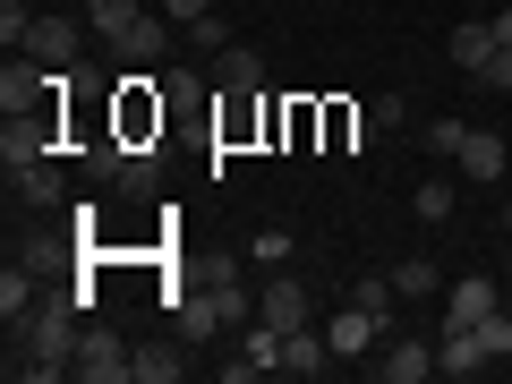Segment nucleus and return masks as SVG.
<instances>
[{
  "label": "nucleus",
  "mask_w": 512,
  "mask_h": 384,
  "mask_svg": "<svg viewBox=\"0 0 512 384\" xmlns=\"http://www.w3.org/2000/svg\"><path fill=\"white\" fill-rule=\"evenodd\" d=\"M478 316H495V282L487 274H470V282L444 291V325H478Z\"/></svg>",
  "instance_id": "13"
},
{
  "label": "nucleus",
  "mask_w": 512,
  "mask_h": 384,
  "mask_svg": "<svg viewBox=\"0 0 512 384\" xmlns=\"http://www.w3.org/2000/svg\"><path fill=\"white\" fill-rule=\"evenodd\" d=\"M188 43H197V52H231V35H222V18H197V26H188Z\"/></svg>",
  "instance_id": "24"
},
{
  "label": "nucleus",
  "mask_w": 512,
  "mask_h": 384,
  "mask_svg": "<svg viewBox=\"0 0 512 384\" xmlns=\"http://www.w3.org/2000/svg\"><path fill=\"white\" fill-rule=\"evenodd\" d=\"M367 120H376V128H402L410 103H402V94H376V103H367Z\"/></svg>",
  "instance_id": "23"
},
{
  "label": "nucleus",
  "mask_w": 512,
  "mask_h": 384,
  "mask_svg": "<svg viewBox=\"0 0 512 384\" xmlns=\"http://www.w3.org/2000/svg\"><path fill=\"white\" fill-rule=\"evenodd\" d=\"M214 86L231 94V103H256V94H265V60H256L248 43H231V52H214Z\"/></svg>",
  "instance_id": "8"
},
{
  "label": "nucleus",
  "mask_w": 512,
  "mask_h": 384,
  "mask_svg": "<svg viewBox=\"0 0 512 384\" xmlns=\"http://www.w3.org/2000/svg\"><path fill=\"white\" fill-rule=\"evenodd\" d=\"M180 333H171V342H146V350H137V376H128V384H180Z\"/></svg>",
  "instance_id": "16"
},
{
  "label": "nucleus",
  "mask_w": 512,
  "mask_h": 384,
  "mask_svg": "<svg viewBox=\"0 0 512 384\" xmlns=\"http://www.w3.org/2000/svg\"><path fill=\"white\" fill-rule=\"evenodd\" d=\"M504 231H512V188H504Z\"/></svg>",
  "instance_id": "28"
},
{
  "label": "nucleus",
  "mask_w": 512,
  "mask_h": 384,
  "mask_svg": "<svg viewBox=\"0 0 512 384\" xmlns=\"http://www.w3.org/2000/svg\"><path fill=\"white\" fill-rule=\"evenodd\" d=\"M163 18H180V26H197V18H214V0H163Z\"/></svg>",
  "instance_id": "26"
},
{
  "label": "nucleus",
  "mask_w": 512,
  "mask_h": 384,
  "mask_svg": "<svg viewBox=\"0 0 512 384\" xmlns=\"http://www.w3.org/2000/svg\"><path fill=\"white\" fill-rule=\"evenodd\" d=\"M453 205H461V188H453V180H419V222H444Z\"/></svg>",
  "instance_id": "19"
},
{
  "label": "nucleus",
  "mask_w": 512,
  "mask_h": 384,
  "mask_svg": "<svg viewBox=\"0 0 512 384\" xmlns=\"http://www.w3.org/2000/svg\"><path fill=\"white\" fill-rule=\"evenodd\" d=\"M478 86H495V94H512V52H504V43H495V60H487V69H478Z\"/></svg>",
  "instance_id": "25"
},
{
  "label": "nucleus",
  "mask_w": 512,
  "mask_h": 384,
  "mask_svg": "<svg viewBox=\"0 0 512 384\" xmlns=\"http://www.w3.org/2000/svg\"><path fill=\"white\" fill-rule=\"evenodd\" d=\"M384 325H393V316H376V308H359V299H350V308L325 325V342H333V359H367V350L384 342Z\"/></svg>",
  "instance_id": "4"
},
{
  "label": "nucleus",
  "mask_w": 512,
  "mask_h": 384,
  "mask_svg": "<svg viewBox=\"0 0 512 384\" xmlns=\"http://www.w3.org/2000/svg\"><path fill=\"white\" fill-rule=\"evenodd\" d=\"M495 26V43H504V52H512V9H504V18H487Z\"/></svg>",
  "instance_id": "27"
},
{
  "label": "nucleus",
  "mask_w": 512,
  "mask_h": 384,
  "mask_svg": "<svg viewBox=\"0 0 512 384\" xmlns=\"http://www.w3.org/2000/svg\"><path fill=\"white\" fill-rule=\"evenodd\" d=\"M120 60H128V69H171V18H154V9H146V18L128 26Z\"/></svg>",
  "instance_id": "9"
},
{
  "label": "nucleus",
  "mask_w": 512,
  "mask_h": 384,
  "mask_svg": "<svg viewBox=\"0 0 512 384\" xmlns=\"http://www.w3.org/2000/svg\"><path fill=\"white\" fill-rule=\"evenodd\" d=\"M248 316H256V291H239L231 256H222L205 282H188V291L171 299V333H180V342H214L222 325H248Z\"/></svg>",
  "instance_id": "2"
},
{
  "label": "nucleus",
  "mask_w": 512,
  "mask_h": 384,
  "mask_svg": "<svg viewBox=\"0 0 512 384\" xmlns=\"http://www.w3.org/2000/svg\"><path fill=\"white\" fill-rule=\"evenodd\" d=\"M43 299V282H35V265H9V274H0V325H18L26 308H35Z\"/></svg>",
  "instance_id": "17"
},
{
  "label": "nucleus",
  "mask_w": 512,
  "mask_h": 384,
  "mask_svg": "<svg viewBox=\"0 0 512 384\" xmlns=\"http://www.w3.org/2000/svg\"><path fill=\"white\" fill-rule=\"evenodd\" d=\"M470 146V120H427V154H461Z\"/></svg>",
  "instance_id": "21"
},
{
  "label": "nucleus",
  "mask_w": 512,
  "mask_h": 384,
  "mask_svg": "<svg viewBox=\"0 0 512 384\" xmlns=\"http://www.w3.org/2000/svg\"><path fill=\"white\" fill-rule=\"evenodd\" d=\"M9 188H18L26 205H60V197H69V180H60V163H52V154H35V163H18V171H9Z\"/></svg>",
  "instance_id": "12"
},
{
  "label": "nucleus",
  "mask_w": 512,
  "mask_h": 384,
  "mask_svg": "<svg viewBox=\"0 0 512 384\" xmlns=\"http://www.w3.org/2000/svg\"><path fill=\"white\" fill-rule=\"evenodd\" d=\"M256 325H274V333H299V325H308V291H299L291 274H274L265 291H256Z\"/></svg>",
  "instance_id": "6"
},
{
  "label": "nucleus",
  "mask_w": 512,
  "mask_h": 384,
  "mask_svg": "<svg viewBox=\"0 0 512 384\" xmlns=\"http://www.w3.org/2000/svg\"><path fill=\"white\" fill-rule=\"evenodd\" d=\"M26 35H35V9H26V0H0V43H9V52H18Z\"/></svg>",
  "instance_id": "20"
},
{
  "label": "nucleus",
  "mask_w": 512,
  "mask_h": 384,
  "mask_svg": "<svg viewBox=\"0 0 512 384\" xmlns=\"http://www.w3.org/2000/svg\"><path fill=\"white\" fill-rule=\"evenodd\" d=\"M137 18H146V0H86V26L103 43H128V26H137Z\"/></svg>",
  "instance_id": "15"
},
{
  "label": "nucleus",
  "mask_w": 512,
  "mask_h": 384,
  "mask_svg": "<svg viewBox=\"0 0 512 384\" xmlns=\"http://www.w3.org/2000/svg\"><path fill=\"white\" fill-rule=\"evenodd\" d=\"M325 367H333V342H325L316 325L282 333V367H274V376H325Z\"/></svg>",
  "instance_id": "10"
},
{
  "label": "nucleus",
  "mask_w": 512,
  "mask_h": 384,
  "mask_svg": "<svg viewBox=\"0 0 512 384\" xmlns=\"http://www.w3.org/2000/svg\"><path fill=\"white\" fill-rule=\"evenodd\" d=\"M367 367H376L384 384H427V376H444V367H436V342H376V359H367Z\"/></svg>",
  "instance_id": "5"
},
{
  "label": "nucleus",
  "mask_w": 512,
  "mask_h": 384,
  "mask_svg": "<svg viewBox=\"0 0 512 384\" xmlns=\"http://www.w3.org/2000/svg\"><path fill=\"white\" fill-rule=\"evenodd\" d=\"M393 291H402V299H436L444 282H436V265H427V256H410V265H393Z\"/></svg>",
  "instance_id": "18"
},
{
  "label": "nucleus",
  "mask_w": 512,
  "mask_h": 384,
  "mask_svg": "<svg viewBox=\"0 0 512 384\" xmlns=\"http://www.w3.org/2000/svg\"><path fill=\"white\" fill-rule=\"evenodd\" d=\"M444 60H453V69H487V60H495V26L487 18H470V26H453V35H444Z\"/></svg>",
  "instance_id": "11"
},
{
  "label": "nucleus",
  "mask_w": 512,
  "mask_h": 384,
  "mask_svg": "<svg viewBox=\"0 0 512 384\" xmlns=\"http://www.w3.org/2000/svg\"><path fill=\"white\" fill-rule=\"evenodd\" d=\"M26 52H35L43 69H69V60H77V26H69V18H35V35H26Z\"/></svg>",
  "instance_id": "14"
},
{
  "label": "nucleus",
  "mask_w": 512,
  "mask_h": 384,
  "mask_svg": "<svg viewBox=\"0 0 512 384\" xmlns=\"http://www.w3.org/2000/svg\"><path fill=\"white\" fill-rule=\"evenodd\" d=\"M478 342H487L495 359H512V316H504V308H495V316H478Z\"/></svg>",
  "instance_id": "22"
},
{
  "label": "nucleus",
  "mask_w": 512,
  "mask_h": 384,
  "mask_svg": "<svg viewBox=\"0 0 512 384\" xmlns=\"http://www.w3.org/2000/svg\"><path fill=\"white\" fill-rule=\"evenodd\" d=\"M69 376H77V384H128V376H137V350H128L111 325H86V333H77Z\"/></svg>",
  "instance_id": "3"
},
{
  "label": "nucleus",
  "mask_w": 512,
  "mask_h": 384,
  "mask_svg": "<svg viewBox=\"0 0 512 384\" xmlns=\"http://www.w3.org/2000/svg\"><path fill=\"white\" fill-rule=\"evenodd\" d=\"M453 163H461V180L495 188V180H504V171H512V146H504V137H495V128H470V146H461Z\"/></svg>",
  "instance_id": "7"
},
{
  "label": "nucleus",
  "mask_w": 512,
  "mask_h": 384,
  "mask_svg": "<svg viewBox=\"0 0 512 384\" xmlns=\"http://www.w3.org/2000/svg\"><path fill=\"white\" fill-rule=\"evenodd\" d=\"M77 316H86V291H43L35 308L9 325V376H35V384H52V376H69V359H77Z\"/></svg>",
  "instance_id": "1"
}]
</instances>
